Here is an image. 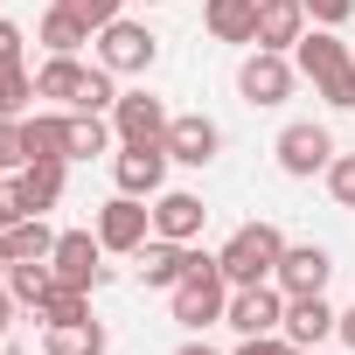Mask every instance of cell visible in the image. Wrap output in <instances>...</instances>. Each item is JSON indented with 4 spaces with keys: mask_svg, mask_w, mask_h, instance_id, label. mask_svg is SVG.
Here are the masks:
<instances>
[{
    "mask_svg": "<svg viewBox=\"0 0 355 355\" xmlns=\"http://www.w3.org/2000/svg\"><path fill=\"white\" fill-rule=\"evenodd\" d=\"M293 63L334 112H355V49L341 42V28H306L293 42Z\"/></svg>",
    "mask_w": 355,
    "mask_h": 355,
    "instance_id": "cell-1",
    "label": "cell"
},
{
    "mask_svg": "<svg viewBox=\"0 0 355 355\" xmlns=\"http://www.w3.org/2000/svg\"><path fill=\"white\" fill-rule=\"evenodd\" d=\"M167 306H174V320H182L189 334H202V327H216L223 320V306H230V279H223V265H216V251H202L196 244V265H189V279L167 293Z\"/></svg>",
    "mask_w": 355,
    "mask_h": 355,
    "instance_id": "cell-2",
    "label": "cell"
},
{
    "mask_svg": "<svg viewBox=\"0 0 355 355\" xmlns=\"http://www.w3.org/2000/svg\"><path fill=\"white\" fill-rule=\"evenodd\" d=\"M279 251H286L279 223H237V230L223 237L216 265H223V279H230V286H265V279L279 272Z\"/></svg>",
    "mask_w": 355,
    "mask_h": 355,
    "instance_id": "cell-3",
    "label": "cell"
},
{
    "mask_svg": "<svg viewBox=\"0 0 355 355\" xmlns=\"http://www.w3.org/2000/svg\"><path fill=\"white\" fill-rule=\"evenodd\" d=\"M300 91V63L286 56V49H251L244 63H237V98L251 105V112H272V105H286Z\"/></svg>",
    "mask_w": 355,
    "mask_h": 355,
    "instance_id": "cell-4",
    "label": "cell"
},
{
    "mask_svg": "<svg viewBox=\"0 0 355 355\" xmlns=\"http://www.w3.org/2000/svg\"><path fill=\"white\" fill-rule=\"evenodd\" d=\"M98 63H105L112 77H146V70L160 63V35H153L146 21L119 15V21H105V28H98Z\"/></svg>",
    "mask_w": 355,
    "mask_h": 355,
    "instance_id": "cell-5",
    "label": "cell"
},
{
    "mask_svg": "<svg viewBox=\"0 0 355 355\" xmlns=\"http://www.w3.org/2000/svg\"><path fill=\"white\" fill-rule=\"evenodd\" d=\"M272 153H279V174L313 182V174H327V160H334V132H327L320 119H293V125L272 139Z\"/></svg>",
    "mask_w": 355,
    "mask_h": 355,
    "instance_id": "cell-6",
    "label": "cell"
},
{
    "mask_svg": "<svg viewBox=\"0 0 355 355\" xmlns=\"http://www.w3.org/2000/svg\"><path fill=\"white\" fill-rule=\"evenodd\" d=\"M167 167H174L167 139H146V146H119V153H112V182H119V196H139V202H153V196L167 189Z\"/></svg>",
    "mask_w": 355,
    "mask_h": 355,
    "instance_id": "cell-7",
    "label": "cell"
},
{
    "mask_svg": "<svg viewBox=\"0 0 355 355\" xmlns=\"http://www.w3.org/2000/svg\"><path fill=\"white\" fill-rule=\"evenodd\" d=\"M105 244H98V230H56V251H49V272H56V286H77V293H98L105 286Z\"/></svg>",
    "mask_w": 355,
    "mask_h": 355,
    "instance_id": "cell-8",
    "label": "cell"
},
{
    "mask_svg": "<svg viewBox=\"0 0 355 355\" xmlns=\"http://www.w3.org/2000/svg\"><path fill=\"white\" fill-rule=\"evenodd\" d=\"M91 230H98V244H105V251L132 258V251L153 237V209H146L139 196H112V202L98 209V223H91Z\"/></svg>",
    "mask_w": 355,
    "mask_h": 355,
    "instance_id": "cell-9",
    "label": "cell"
},
{
    "mask_svg": "<svg viewBox=\"0 0 355 355\" xmlns=\"http://www.w3.org/2000/svg\"><path fill=\"white\" fill-rule=\"evenodd\" d=\"M286 320V293L265 279V286H230V306H223V327L237 334H279Z\"/></svg>",
    "mask_w": 355,
    "mask_h": 355,
    "instance_id": "cell-10",
    "label": "cell"
},
{
    "mask_svg": "<svg viewBox=\"0 0 355 355\" xmlns=\"http://www.w3.org/2000/svg\"><path fill=\"white\" fill-rule=\"evenodd\" d=\"M167 105L153 98V91H119V105H112V132H119V146H146V139H167Z\"/></svg>",
    "mask_w": 355,
    "mask_h": 355,
    "instance_id": "cell-11",
    "label": "cell"
},
{
    "mask_svg": "<svg viewBox=\"0 0 355 355\" xmlns=\"http://www.w3.org/2000/svg\"><path fill=\"white\" fill-rule=\"evenodd\" d=\"M327 279H334V251L327 244H286L279 251V272H272V286L293 300V293H327Z\"/></svg>",
    "mask_w": 355,
    "mask_h": 355,
    "instance_id": "cell-12",
    "label": "cell"
},
{
    "mask_svg": "<svg viewBox=\"0 0 355 355\" xmlns=\"http://www.w3.org/2000/svg\"><path fill=\"white\" fill-rule=\"evenodd\" d=\"M167 153L182 160V167H209V160L223 153V125H216L209 112H174V119H167Z\"/></svg>",
    "mask_w": 355,
    "mask_h": 355,
    "instance_id": "cell-13",
    "label": "cell"
},
{
    "mask_svg": "<svg viewBox=\"0 0 355 355\" xmlns=\"http://www.w3.org/2000/svg\"><path fill=\"white\" fill-rule=\"evenodd\" d=\"M139 286L146 293H174V286H182L189 279V265H196V244H174V237H146L139 251Z\"/></svg>",
    "mask_w": 355,
    "mask_h": 355,
    "instance_id": "cell-14",
    "label": "cell"
},
{
    "mask_svg": "<svg viewBox=\"0 0 355 355\" xmlns=\"http://www.w3.org/2000/svg\"><path fill=\"white\" fill-rule=\"evenodd\" d=\"M334 320H341V313L327 306V293H293L279 334H286L293 348H320V341H334Z\"/></svg>",
    "mask_w": 355,
    "mask_h": 355,
    "instance_id": "cell-15",
    "label": "cell"
},
{
    "mask_svg": "<svg viewBox=\"0 0 355 355\" xmlns=\"http://www.w3.org/2000/svg\"><path fill=\"white\" fill-rule=\"evenodd\" d=\"M202 223H209L202 196H189V189H160V196H153V237L196 244V237H202Z\"/></svg>",
    "mask_w": 355,
    "mask_h": 355,
    "instance_id": "cell-16",
    "label": "cell"
},
{
    "mask_svg": "<svg viewBox=\"0 0 355 355\" xmlns=\"http://www.w3.org/2000/svg\"><path fill=\"white\" fill-rule=\"evenodd\" d=\"M84 84H91V63H77V56H49L35 70V98L56 105V112H77L84 105Z\"/></svg>",
    "mask_w": 355,
    "mask_h": 355,
    "instance_id": "cell-17",
    "label": "cell"
},
{
    "mask_svg": "<svg viewBox=\"0 0 355 355\" xmlns=\"http://www.w3.org/2000/svg\"><path fill=\"white\" fill-rule=\"evenodd\" d=\"M202 28L230 49H251L258 42V0H202Z\"/></svg>",
    "mask_w": 355,
    "mask_h": 355,
    "instance_id": "cell-18",
    "label": "cell"
},
{
    "mask_svg": "<svg viewBox=\"0 0 355 355\" xmlns=\"http://www.w3.org/2000/svg\"><path fill=\"white\" fill-rule=\"evenodd\" d=\"M306 28H313V21H306L300 0H258V42H251V49H286V56H293V42H300Z\"/></svg>",
    "mask_w": 355,
    "mask_h": 355,
    "instance_id": "cell-19",
    "label": "cell"
},
{
    "mask_svg": "<svg viewBox=\"0 0 355 355\" xmlns=\"http://www.w3.org/2000/svg\"><path fill=\"white\" fill-rule=\"evenodd\" d=\"M21 146H28V160H70V112H28L21 119Z\"/></svg>",
    "mask_w": 355,
    "mask_h": 355,
    "instance_id": "cell-20",
    "label": "cell"
},
{
    "mask_svg": "<svg viewBox=\"0 0 355 355\" xmlns=\"http://www.w3.org/2000/svg\"><path fill=\"white\" fill-rule=\"evenodd\" d=\"M35 42H42L49 56H84V42H98V28H91V21H77L70 8H49V15H42V28H35Z\"/></svg>",
    "mask_w": 355,
    "mask_h": 355,
    "instance_id": "cell-21",
    "label": "cell"
},
{
    "mask_svg": "<svg viewBox=\"0 0 355 355\" xmlns=\"http://www.w3.org/2000/svg\"><path fill=\"white\" fill-rule=\"evenodd\" d=\"M112 334L105 320H70V327H42V355H105Z\"/></svg>",
    "mask_w": 355,
    "mask_h": 355,
    "instance_id": "cell-22",
    "label": "cell"
},
{
    "mask_svg": "<svg viewBox=\"0 0 355 355\" xmlns=\"http://www.w3.org/2000/svg\"><path fill=\"white\" fill-rule=\"evenodd\" d=\"M63 182H70V160H28V167H21V189H28L35 216H49V209L63 202Z\"/></svg>",
    "mask_w": 355,
    "mask_h": 355,
    "instance_id": "cell-23",
    "label": "cell"
},
{
    "mask_svg": "<svg viewBox=\"0 0 355 355\" xmlns=\"http://www.w3.org/2000/svg\"><path fill=\"white\" fill-rule=\"evenodd\" d=\"M112 112H70V160H98L112 153Z\"/></svg>",
    "mask_w": 355,
    "mask_h": 355,
    "instance_id": "cell-24",
    "label": "cell"
},
{
    "mask_svg": "<svg viewBox=\"0 0 355 355\" xmlns=\"http://www.w3.org/2000/svg\"><path fill=\"white\" fill-rule=\"evenodd\" d=\"M49 286H56V272H49V258H21V265H8V293H15V306H42L49 300Z\"/></svg>",
    "mask_w": 355,
    "mask_h": 355,
    "instance_id": "cell-25",
    "label": "cell"
},
{
    "mask_svg": "<svg viewBox=\"0 0 355 355\" xmlns=\"http://www.w3.org/2000/svg\"><path fill=\"white\" fill-rule=\"evenodd\" d=\"M28 105H42L35 98V70L28 63H0V119H28Z\"/></svg>",
    "mask_w": 355,
    "mask_h": 355,
    "instance_id": "cell-26",
    "label": "cell"
},
{
    "mask_svg": "<svg viewBox=\"0 0 355 355\" xmlns=\"http://www.w3.org/2000/svg\"><path fill=\"white\" fill-rule=\"evenodd\" d=\"M35 320H42V327H70V320H91V293H77V286H49V300L35 306Z\"/></svg>",
    "mask_w": 355,
    "mask_h": 355,
    "instance_id": "cell-27",
    "label": "cell"
},
{
    "mask_svg": "<svg viewBox=\"0 0 355 355\" xmlns=\"http://www.w3.org/2000/svg\"><path fill=\"white\" fill-rule=\"evenodd\" d=\"M49 251H56V230H49L42 216H28V223L8 230V258H15V265H21V258H49Z\"/></svg>",
    "mask_w": 355,
    "mask_h": 355,
    "instance_id": "cell-28",
    "label": "cell"
},
{
    "mask_svg": "<svg viewBox=\"0 0 355 355\" xmlns=\"http://www.w3.org/2000/svg\"><path fill=\"white\" fill-rule=\"evenodd\" d=\"M28 216H35V202L21 189V174H0V237H8L15 223H28Z\"/></svg>",
    "mask_w": 355,
    "mask_h": 355,
    "instance_id": "cell-29",
    "label": "cell"
},
{
    "mask_svg": "<svg viewBox=\"0 0 355 355\" xmlns=\"http://www.w3.org/2000/svg\"><path fill=\"white\" fill-rule=\"evenodd\" d=\"M327 196H334L341 209H355V153H334V160H327Z\"/></svg>",
    "mask_w": 355,
    "mask_h": 355,
    "instance_id": "cell-30",
    "label": "cell"
},
{
    "mask_svg": "<svg viewBox=\"0 0 355 355\" xmlns=\"http://www.w3.org/2000/svg\"><path fill=\"white\" fill-rule=\"evenodd\" d=\"M28 146H21V119H0V174H21Z\"/></svg>",
    "mask_w": 355,
    "mask_h": 355,
    "instance_id": "cell-31",
    "label": "cell"
},
{
    "mask_svg": "<svg viewBox=\"0 0 355 355\" xmlns=\"http://www.w3.org/2000/svg\"><path fill=\"white\" fill-rule=\"evenodd\" d=\"M56 8H70L77 21H91V28H105V21H119V15H125V0H56Z\"/></svg>",
    "mask_w": 355,
    "mask_h": 355,
    "instance_id": "cell-32",
    "label": "cell"
},
{
    "mask_svg": "<svg viewBox=\"0 0 355 355\" xmlns=\"http://www.w3.org/2000/svg\"><path fill=\"white\" fill-rule=\"evenodd\" d=\"M300 8H306V21H313V28H348L355 0H300Z\"/></svg>",
    "mask_w": 355,
    "mask_h": 355,
    "instance_id": "cell-33",
    "label": "cell"
},
{
    "mask_svg": "<svg viewBox=\"0 0 355 355\" xmlns=\"http://www.w3.org/2000/svg\"><path fill=\"white\" fill-rule=\"evenodd\" d=\"M237 355H300L286 334H237Z\"/></svg>",
    "mask_w": 355,
    "mask_h": 355,
    "instance_id": "cell-34",
    "label": "cell"
},
{
    "mask_svg": "<svg viewBox=\"0 0 355 355\" xmlns=\"http://www.w3.org/2000/svg\"><path fill=\"white\" fill-rule=\"evenodd\" d=\"M21 42H28V35H21L15 21H0V63H21Z\"/></svg>",
    "mask_w": 355,
    "mask_h": 355,
    "instance_id": "cell-35",
    "label": "cell"
},
{
    "mask_svg": "<svg viewBox=\"0 0 355 355\" xmlns=\"http://www.w3.org/2000/svg\"><path fill=\"white\" fill-rule=\"evenodd\" d=\"M334 341H341V348H355V306H341V320H334Z\"/></svg>",
    "mask_w": 355,
    "mask_h": 355,
    "instance_id": "cell-36",
    "label": "cell"
},
{
    "mask_svg": "<svg viewBox=\"0 0 355 355\" xmlns=\"http://www.w3.org/2000/svg\"><path fill=\"white\" fill-rule=\"evenodd\" d=\"M8 320H15V293H8V279H0V334H8Z\"/></svg>",
    "mask_w": 355,
    "mask_h": 355,
    "instance_id": "cell-37",
    "label": "cell"
},
{
    "mask_svg": "<svg viewBox=\"0 0 355 355\" xmlns=\"http://www.w3.org/2000/svg\"><path fill=\"white\" fill-rule=\"evenodd\" d=\"M174 355H216L209 341H182V348H174Z\"/></svg>",
    "mask_w": 355,
    "mask_h": 355,
    "instance_id": "cell-38",
    "label": "cell"
},
{
    "mask_svg": "<svg viewBox=\"0 0 355 355\" xmlns=\"http://www.w3.org/2000/svg\"><path fill=\"white\" fill-rule=\"evenodd\" d=\"M8 265H15V258H8V237H0V279H8Z\"/></svg>",
    "mask_w": 355,
    "mask_h": 355,
    "instance_id": "cell-39",
    "label": "cell"
},
{
    "mask_svg": "<svg viewBox=\"0 0 355 355\" xmlns=\"http://www.w3.org/2000/svg\"><path fill=\"white\" fill-rule=\"evenodd\" d=\"M139 8H160V0H139Z\"/></svg>",
    "mask_w": 355,
    "mask_h": 355,
    "instance_id": "cell-40",
    "label": "cell"
},
{
    "mask_svg": "<svg viewBox=\"0 0 355 355\" xmlns=\"http://www.w3.org/2000/svg\"><path fill=\"white\" fill-rule=\"evenodd\" d=\"M300 355H313V348H300Z\"/></svg>",
    "mask_w": 355,
    "mask_h": 355,
    "instance_id": "cell-41",
    "label": "cell"
}]
</instances>
